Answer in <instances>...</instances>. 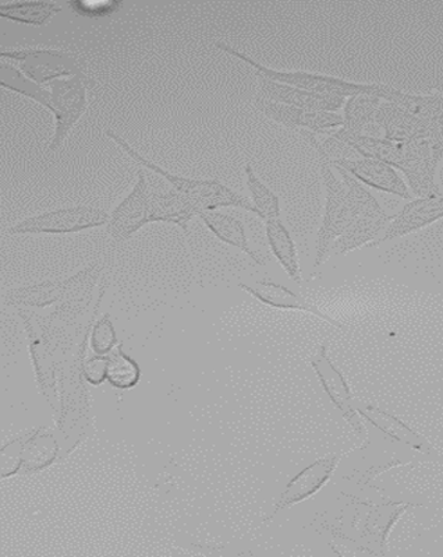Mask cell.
Returning <instances> with one entry per match:
<instances>
[{"mask_svg": "<svg viewBox=\"0 0 443 557\" xmlns=\"http://www.w3.org/2000/svg\"><path fill=\"white\" fill-rule=\"evenodd\" d=\"M321 145V143H319ZM321 149L325 152V156L328 157L329 161H339V160H354L360 159V154H357L356 151L349 147L346 143H343L337 137L329 136L327 140H325L321 145Z\"/></svg>", "mask_w": 443, "mask_h": 557, "instance_id": "7402d4cb", "label": "cell"}, {"mask_svg": "<svg viewBox=\"0 0 443 557\" xmlns=\"http://www.w3.org/2000/svg\"><path fill=\"white\" fill-rule=\"evenodd\" d=\"M115 343V332H113L110 318L105 317L100 320V322L97 323L96 329H93L91 339L92 349L97 354H106L111 351Z\"/></svg>", "mask_w": 443, "mask_h": 557, "instance_id": "44dd1931", "label": "cell"}, {"mask_svg": "<svg viewBox=\"0 0 443 557\" xmlns=\"http://www.w3.org/2000/svg\"><path fill=\"white\" fill-rule=\"evenodd\" d=\"M329 162H331L332 166L342 168V170L356 177L358 182L372 187V189L385 191V194L395 195L405 200H412L413 195L406 182L397 174L395 168L385 164V162L366 159V157Z\"/></svg>", "mask_w": 443, "mask_h": 557, "instance_id": "5b68a950", "label": "cell"}, {"mask_svg": "<svg viewBox=\"0 0 443 557\" xmlns=\"http://www.w3.org/2000/svg\"><path fill=\"white\" fill-rule=\"evenodd\" d=\"M304 139L317 151L319 170L325 187V213L321 230L318 233L317 258L314 268L321 265L331 255L333 242L344 234V231L356 220L351 197L343 181L334 175L333 166L319 145L315 133L302 131Z\"/></svg>", "mask_w": 443, "mask_h": 557, "instance_id": "6da1fadb", "label": "cell"}, {"mask_svg": "<svg viewBox=\"0 0 443 557\" xmlns=\"http://www.w3.org/2000/svg\"><path fill=\"white\" fill-rule=\"evenodd\" d=\"M140 369L131 359L125 357L119 349L106 357V379L113 386L130 388L139 382Z\"/></svg>", "mask_w": 443, "mask_h": 557, "instance_id": "d6986e66", "label": "cell"}, {"mask_svg": "<svg viewBox=\"0 0 443 557\" xmlns=\"http://www.w3.org/2000/svg\"><path fill=\"white\" fill-rule=\"evenodd\" d=\"M332 165V164H331ZM339 172L344 186H346L349 197H351L354 214L356 216H387V211L378 203L376 197L367 187L358 182L356 177L342 170V168L333 166Z\"/></svg>", "mask_w": 443, "mask_h": 557, "instance_id": "e0dca14e", "label": "cell"}, {"mask_svg": "<svg viewBox=\"0 0 443 557\" xmlns=\"http://www.w3.org/2000/svg\"><path fill=\"white\" fill-rule=\"evenodd\" d=\"M339 458H322L313 466L305 468L303 472H300L292 482L289 483L287 491H284L282 499H280L275 515L284 507L292 506L294 503L307 499V497L314 495L315 492L321 490L331 478L334 468L338 466Z\"/></svg>", "mask_w": 443, "mask_h": 557, "instance_id": "8fae6325", "label": "cell"}, {"mask_svg": "<svg viewBox=\"0 0 443 557\" xmlns=\"http://www.w3.org/2000/svg\"><path fill=\"white\" fill-rule=\"evenodd\" d=\"M68 7L73 9L74 13L81 14V16L98 17L107 16V14L117 12L123 4L121 2L101 3L96 4V8H92L91 4L71 2L68 3Z\"/></svg>", "mask_w": 443, "mask_h": 557, "instance_id": "603a6c76", "label": "cell"}, {"mask_svg": "<svg viewBox=\"0 0 443 557\" xmlns=\"http://www.w3.org/2000/svg\"><path fill=\"white\" fill-rule=\"evenodd\" d=\"M59 12L61 8L56 3L47 2L8 3L0 7V16L28 26H43Z\"/></svg>", "mask_w": 443, "mask_h": 557, "instance_id": "2e32d148", "label": "cell"}, {"mask_svg": "<svg viewBox=\"0 0 443 557\" xmlns=\"http://www.w3.org/2000/svg\"><path fill=\"white\" fill-rule=\"evenodd\" d=\"M382 100L376 96H354L347 98L343 107V127L354 133L377 136L379 127L376 115Z\"/></svg>", "mask_w": 443, "mask_h": 557, "instance_id": "4fadbf2b", "label": "cell"}, {"mask_svg": "<svg viewBox=\"0 0 443 557\" xmlns=\"http://www.w3.org/2000/svg\"><path fill=\"white\" fill-rule=\"evenodd\" d=\"M245 176H248V187L258 216L264 221L280 219L279 197L258 180L250 164L245 165Z\"/></svg>", "mask_w": 443, "mask_h": 557, "instance_id": "ac0fdd59", "label": "cell"}, {"mask_svg": "<svg viewBox=\"0 0 443 557\" xmlns=\"http://www.w3.org/2000/svg\"><path fill=\"white\" fill-rule=\"evenodd\" d=\"M200 219L204 221L205 225L208 226L221 242L244 251L255 263L261 265L265 264L264 259L251 249L248 236H245L244 225L241 224L239 220L228 214L218 213V211H205V213L200 214Z\"/></svg>", "mask_w": 443, "mask_h": 557, "instance_id": "5bb4252c", "label": "cell"}, {"mask_svg": "<svg viewBox=\"0 0 443 557\" xmlns=\"http://www.w3.org/2000/svg\"><path fill=\"white\" fill-rule=\"evenodd\" d=\"M440 220H443V195L418 197L403 206L401 213L393 215L385 234L376 242V245L417 233Z\"/></svg>", "mask_w": 443, "mask_h": 557, "instance_id": "8992f818", "label": "cell"}, {"mask_svg": "<svg viewBox=\"0 0 443 557\" xmlns=\"http://www.w3.org/2000/svg\"><path fill=\"white\" fill-rule=\"evenodd\" d=\"M260 98L264 100L283 103V106L304 108V110L338 112L344 107L346 98L334 96H322V94L300 90L287 84L269 81L258 76Z\"/></svg>", "mask_w": 443, "mask_h": 557, "instance_id": "ba28073f", "label": "cell"}, {"mask_svg": "<svg viewBox=\"0 0 443 557\" xmlns=\"http://www.w3.org/2000/svg\"><path fill=\"white\" fill-rule=\"evenodd\" d=\"M111 216L93 207L78 206L71 209L31 216L13 226L10 234H72L110 224Z\"/></svg>", "mask_w": 443, "mask_h": 557, "instance_id": "3957f363", "label": "cell"}, {"mask_svg": "<svg viewBox=\"0 0 443 557\" xmlns=\"http://www.w3.org/2000/svg\"><path fill=\"white\" fill-rule=\"evenodd\" d=\"M150 223V194L144 172H139V182L125 201L113 211L107 233L117 240L129 239L132 234Z\"/></svg>", "mask_w": 443, "mask_h": 557, "instance_id": "52a82bcc", "label": "cell"}, {"mask_svg": "<svg viewBox=\"0 0 443 557\" xmlns=\"http://www.w3.org/2000/svg\"><path fill=\"white\" fill-rule=\"evenodd\" d=\"M255 106L268 116L269 120L290 127L315 133V135H327L331 131L343 127V116L338 112L304 110V108L283 106L264 98H255Z\"/></svg>", "mask_w": 443, "mask_h": 557, "instance_id": "277c9868", "label": "cell"}, {"mask_svg": "<svg viewBox=\"0 0 443 557\" xmlns=\"http://www.w3.org/2000/svg\"><path fill=\"white\" fill-rule=\"evenodd\" d=\"M393 215L387 216H356L342 236L333 242L331 253L333 256L347 255L351 251L360 249L369 242L376 240L377 236L387 230Z\"/></svg>", "mask_w": 443, "mask_h": 557, "instance_id": "7c38bea8", "label": "cell"}, {"mask_svg": "<svg viewBox=\"0 0 443 557\" xmlns=\"http://www.w3.org/2000/svg\"><path fill=\"white\" fill-rule=\"evenodd\" d=\"M267 238L275 258L279 260L289 277L295 283L302 284V270H300L298 249H295L292 236L280 219L265 221Z\"/></svg>", "mask_w": 443, "mask_h": 557, "instance_id": "9a60e30c", "label": "cell"}, {"mask_svg": "<svg viewBox=\"0 0 443 557\" xmlns=\"http://www.w3.org/2000/svg\"><path fill=\"white\" fill-rule=\"evenodd\" d=\"M215 46L216 48H219L220 51L229 53V55L248 63V65L254 69L255 75L267 77L273 82L287 84V86L300 88V90L342 98H351L354 96H362V94H364V96H376L381 98V100H385L389 90V86H383V84L354 83L343 81V78L339 77L324 76L317 75V73L300 71H275V69L261 65V63L254 61L253 58H250L245 55V53L238 51V49L228 46V44L218 41L215 42Z\"/></svg>", "mask_w": 443, "mask_h": 557, "instance_id": "7a4b0ae2", "label": "cell"}, {"mask_svg": "<svg viewBox=\"0 0 443 557\" xmlns=\"http://www.w3.org/2000/svg\"><path fill=\"white\" fill-rule=\"evenodd\" d=\"M204 213L199 197L172 190L166 195H150V223H172L187 233V224L195 215Z\"/></svg>", "mask_w": 443, "mask_h": 557, "instance_id": "30bf717a", "label": "cell"}, {"mask_svg": "<svg viewBox=\"0 0 443 557\" xmlns=\"http://www.w3.org/2000/svg\"><path fill=\"white\" fill-rule=\"evenodd\" d=\"M106 377V357L96 358L87 364V379L93 384L102 383Z\"/></svg>", "mask_w": 443, "mask_h": 557, "instance_id": "cb8c5ba5", "label": "cell"}, {"mask_svg": "<svg viewBox=\"0 0 443 557\" xmlns=\"http://www.w3.org/2000/svg\"><path fill=\"white\" fill-rule=\"evenodd\" d=\"M106 135L110 136L111 139L115 140L117 145H119L122 149L125 150L127 154L131 157V159H135L137 162H140L142 166L150 168L151 171H155L156 174L166 177V181L169 182L172 186H174L175 190L180 191V194H193L195 187L200 185V180H186V177H180L170 174V172L162 170L161 166L155 165L154 162L145 160L144 157L140 156L139 152L132 149L130 145H127V143L123 140L121 136H117L116 133H113L112 131L107 129Z\"/></svg>", "mask_w": 443, "mask_h": 557, "instance_id": "ffe728a7", "label": "cell"}, {"mask_svg": "<svg viewBox=\"0 0 443 557\" xmlns=\"http://www.w3.org/2000/svg\"><path fill=\"white\" fill-rule=\"evenodd\" d=\"M376 123L387 140L408 143L434 136L431 123L420 120L396 103L382 101L378 108Z\"/></svg>", "mask_w": 443, "mask_h": 557, "instance_id": "9c48e42d", "label": "cell"}]
</instances>
